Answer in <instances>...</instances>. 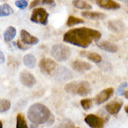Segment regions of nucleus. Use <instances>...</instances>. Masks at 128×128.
Returning a JSON list of instances; mask_svg holds the SVG:
<instances>
[{
	"instance_id": "nucleus-1",
	"label": "nucleus",
	"mask_w": 128,
	"mask_h": 128,
	"mask_svg": "<svg viewBox=\"0 0 128 128\" xmlns=\"http://www.w3.org/2000/svg\"><path fill=\"white\" fill-rule=\"evenodd\" d=\"M101 38V32L86 27L74 28L64 34L63 41L79 48H88L93 41Z\"/></svg>"
},
{
	"instance_id": "nucleus-2",
	"label": "nucleus",
	"mask_w": 128,
	"mask_h": 128,
	"mask_svg": "<svg viewBox=\"0 0 128 128\" xmlns=\"http://www.w3.org/2000/svg\"><path fill=\"white\" fill-rule=\"evenodd\" d=\"M27 117L32 124L39 125L48 122L49 119L52 118V114L48 107L41 103H34L28 110Z\"/></svg>"
},
{
	"instance_id": "nucleus-3",
	"label": "nucleus",
	"mask_w": 128,
	"mask_h": 128,
	"mask_svg": "<svg viewBox=\"0 0 128 128\" xmlns=\"http://www.w3.org/2000/svg\"><path fill=\"white\" fill-rule=\"evenodd\" d=\"M64 89L68 93L82 96H86L91 93V86L87 81H74L68 83Z\"/></svg>"
},
{
	"instance_id": "nucleus-4",
	"label": "nucleus",
	"mask_w": 128,
	"mask_h": 128,
	"mask_svg": "<svg viewBox=\"0 0 128 128\" xmlns=\"http://www.w3.org/2000/svg\"><path fill=\"white\" fill-rule=\"evenodd\" d=\"M51 56L56 60L57 61L62 62L69 60L70 57V49L69 46L63 45V44H56L51 48L50 50Z\"/></svg>"
},
{
	"instance_id": "nucleus-5",
	"label": "nucleus",
	"mask_w": 128,
	"mask_h": 128,
	"mask_svg": "<svg viewBox=\"0 0 128 128\" xmlns=\"http://www.w3.org/2000/svg\"><path fill=\"white\" fill-rule=\"evenodd\" d=\"M48 17L49 14L45 8H36L32 10L31 15V22L34 23H38L42 25H46L48 22Z\"/></svg>"
},
{
	"instance_id": "nucleus-6",
	"label": "nucleus",
	"mask_w": 128,
	"mask_h": 128,
	"mask_svg": "<svg viewBox=\"0 0 128 128\" xmlns=\"http://www.w3.org/2000/svg\"><path fill=\"white\" fill-rule=\"evenodd\" d=\"M57 67H58V64L55 62V60L49 58H43L39 62V68L41 72L48 75L53 74Z\"/></svg>"
},
{
	"instance_id": "nucleus-7",
	"label": "nucleus",
	"mask_w": 128,
	"mask_h": 128,
	"mask_svg": "<svg viewBox=\"0 0 128 128\" xmlns=\"http://www.w3.org/2000/svg\"><path fill=\"white\" fill-rule=\"evenodd\" d=\"M84 122L91 128H103L105 124V121L101 117L95 114H88L84 117Z\"/></svg>"
},
{
	"instance_id": "nucleus-8",
	"label": "nucleus",
	"mask_w": 128,
	"mask_h": 128,
	"mask_svg": "<svg viewBox=\"0 0 128 128\" xmlns=\"http://www.w3.org/2000/svg\"><path fill=\"white\" fill-rule=\"evenodd\" d=\"M20 81L26 87H32L36 84V79L28 70H22L20 74Z\"/></svg>"
},
{
	"instance_id": "nucleus-9",
	"label": "nucleus",
	"mask_w": 128,
	"mask_h": 128,
	"mask_svg": "<svg viewBox=\"0 0 128 128\" xmlns=\"http://www.w3.org/2000/svg\"><path fill=\"white\" fill-rule=\"evenodd\" d=\"M114 92L113 88L109 87V88H106V89L102 90L101 92H99L96 96H95V102L96 105H101L104 102H106L108 99L112 96V94Z\"/></svg>"
},
{
	"instance_id": "nucleus-10",
	"label": "nucleus",
	"mask_w": 128,
	"mask_h": 128,
	"mask_svg": "<svg viewBox=\"0 0 128 128\" xmlns=\"http://www.w3.org/2000/svg\"><path fill=\"white\" fill-rule=\"evenodd\" d=\"M122 104H124V102H122V100L115 99V100H113V101L107 104V106H106V110L109 112L110 114H112V115H116L121 110Z\"/></svg>"
},
{
	"instance_id": "nucleus-11",
	"label": "nucleus",
	"mask_w": 128,
	"mask_h": 128,
	"mask_svg": "<svg viewBox=\"0 0 128 128\" xmlns=\"http://www.w3.org/2000/svg\"><path fill=\"white\" fill-rule=\"evenodd\" d=\"M20 40L25 45H29V46L37 45L39 43L38 38L34 36V35H32L31 34H29L26 30H22L20 31Z\"/></svg>"
},
{
	"instance_id": "nucleus-12",
	"label": "nucleus",
	"mask_w": 128,
	"mask_h": 128,
	"mask_svg": "<svg viewBox=\"0 0 128 128\" xmlns=\"http://www.w3.org/2000/svg\"><path fill=\"white\" fill-rule=\"evenodd\" d=\"M96 4L104 10H116L121 8L120 4L117 3L116 1H112V0H96Z\"/></svg>"
},
{
	"instance_id": "nucleus-13",
	"label": "nucleus",
	"mask_w": 128,
	"mask_h": 128,
	"mask_svg": "<svg viewBox=\"0 0 128 128\" xmlns=\"http://www.w3.org/2000/svg\"><path fill=\"white\" fill-rule=\"evenodd\" d=\"M72 67L74 70L76 72H87V70H91V64L86 62V61H83V60H74L72 63Z\"/></svg>"
},
{
	"instance_id": "nucleus-14",
	"label": "nucleus",
	"mask_w": 128,
	"mask_h": 128,
	"mask_svg": "<svg viewBox=\"0 0 128 128\" xmlns=\"http://www.w3.org/2000/svg\"><path fill=\"white\" fill-rule=\"evenodd\" d=\"M96 45L99 48H101L102 50H105L107 52H110V53H115L118 51V46L114 44H112L109 41H102L96 43Z\"/></svg>"
},
{
	"instance_id": "nucleus-15",
	"label": "nucleus",
	"mask_w": 128,
	"mask_h": 128,
	"mask_svg": "<svg viewBox=\"0 0 128 128\" xmlns=\"http://www.w3.org/2000/svg\"><path fill=\"white\" fill-rule=\"evenodd\" d=\"M81 56H83V57H86L89 60L93 61L95 63H100L101 60H102V57L98 54V53H96V52H91V51H81L80 52Z\"/></svg>"
},
{
	"instance_id": "nucleus-16",
	"label": "nucleus",
	"mask_w": 128,
	"mask_h": 128,
	"mask_svg": "<svg viewBox=\"0 0 128 128\" xmlns=\"http://www.w3.org/2000/svg\"><path fill=\"white\" fill-rule=\"evenodd\" d=\"M108 26L109 28L112 31L115 32H121L124 30V22L119 20H110L109 23H108Z\"/></svg>"
},
{
	"instance_id": "nucleus-17",
	"label": "nucleus",
	"mask_w": 128,
	"mask_h": 128,
	"mask_svg": "<svg viewBox=\"0 0 128 128\" xmlns=\"http://www.w3.org/2000/svg\"><path fill=\"white\" fill-rule=\"evenodd\" d=\"M82 17L89 20H104L106 14L102 12H94V11H83L81 13Z\"/></svg>"
},
{
	"instance_id": "nucleus-18",
	"label": "nucleus",
	"mask_w": 128,
	"mask_h": 128,
	"mask_svg": "<svg viewBox=\"0 0 128 128\" xmlns=\"http://www.w3.org/2000/svg\"><path fill=\"white\" fill-rule=\"evenodd\" d=\"M23 64L29 69H34L36 65V58L32 54H26L22 58Z\"/></svg>"
},
{
	"instance_id": "nucleus-19",
	"label": "nucleus",
	"mask_w": 128,
	"mask_h": 128,
	"mask_svg": "<svg viewBox=\"0 0 128 128\" xmlns=\"http://www.w3.org/2000/svg\"><path fill=\"white\" fill-rule=\"evenodd\" d=\"M16 29L13 26H10L6 29V31L4 32V40L6 42H10L13 40V38L16 36Z\"/></svg>"
},
{
	"instance_id": "nucleus-20",
	"label": "nucleus",
	"mask_w": 128,
	"mask_h": 128,
	"mask_svg": "<svg viewBox=\"0 0 128 128\" xmlns=\"http://www.w3.org/2000/svg\"><path fill=\"white\" fill-rule=\"evenodd\" d=\"M72 5L77 8L80 10H90L92 8V6L89 3H87L86 1H82V0H74L72 1Z\"/></svg>"
},
{
	"instance_id": "nucleus-21",
	"label": "nucleus",
	"mask_w": 128,
	"mask_h": 128,
	"mask_svg": "<svg viewBox=\"0 0 128 128\" xmlns=\"http://www.w3.org/2000/svg\"><path fill=\"white\" fill-rule=\"evenodd\" d=\"M13 13V10L12 8L8 5V4H3V5H1L0 6V16L2 17H6V16H10V14H12Z\"/></svg>"
},
{
	"instance_id": "nucleus-22",
	"label": "nucleus",
	"mask_w": 128,
	"mask_h": 128,
	"mask_svg": "<svg viewBox=\"0 0 128 128\" xmlns=\"http://www.w3.org/2000/svg\"><path fill=\"white\" fill-rule=\"evenodd\" d=\"M16 128H28V125L26 124L25 118L23 114L19 113L16 117Z\"/></svg>"
},
{
	"instance_id": "nucleus-23",
	"label": "nucleus",
	"mask_w": 128,
	"mask_h": 128,
	"mask_svg": "<svg viewBox=\"0 0 128 128\" xmlns=\"http://www.w3.org/2000/svg\"><path fill=\"white\" fill-rule=\"evenodd\" d=\"M84 20L83 19H80V18H77V17H74V16H69L67 20V22H66V25L70 27V26L81 24V23H84Z\"/></svg>"
},
{
	"instance_id": "nucleus-24",
	"label": "nucleus",
	"mask_w": 128,
	"mask_h": 128,
	"mask_svg": "<svg viewBox=\"0 0 128 128\" xmlns=\"http://www.w3.org/2000/svg\"><path fill=\"white\" fill-rule=\"evenodd\" d=\"M53 128H75V126L70 119H64L58 124H57Z\"/></svg>"
},
{
	"instance_id": "nucleus-25",
	"label": "nucleus",
	"mask_w": 128,
	"mask_h": 128,
	"mask_svg": "<svg viewBox=\"0 0 128 128\" xmlns=\"http://www.w3.org/2000/svg\"><path fill=\"white\" fill-rule=\"evenodd\" d=\"M11 107V103L10 100H8L6 98L1 99V103H0V112L3 113V112H8Z\"/></svg>"
},
{
	"instance_id": "nucleus-26",
	"label": "nucleus",
	"mask_w": 128,
	"mask_h": 128,
	"mask_svg": "<svg viewBox=\"0 0 128 128\" xmlns=\"http://www.w3.org/2000/svg\"><path fill=\"white\" fill-rule=\"evenodd\" d=\"M80 104H81V106H82V108H83L84 110H88L91 108V106H92V100L90 98L82 99L80 101Z\"/></svg>"
},
{
	"instance_id": "nucleus-27",
	"label": "nucleus",
	"mask_w": 128,
	"mask_h": 128,
	"mask_svg": "<svg viewBox=\"0 0 128 128\" xmlns=\"http://www.w3.org/2000/svg\"><path fill=\"white\" fill-rule=\"evenodd\" d=\"M128 86V84L127 82H124V83H122L120 86H119V87L117 88V95L118 96H124V93H125V91L126 90H124L126 87H127Z\"/></svg>"
},
{
	"instance_id": "nucleus-28",
	"label": "nucleus",
	"mask_w": 128,
	"mask_h": 128,
	"mask_svg": "<svg viewBox=\"0 0 128 128\" xmlns=\"http://www.w3.org/2000/svg\"><path fill=\"white\" fill-rule=\"evenodd\" d=\"M15 5L18 8L24 10L26 6H28V1H26V0H17V1H15Z\"/></svg>"
},
{
	"instance_id": "nucleus-29",
	"label": "nucleus",
	"mask_w": 128,
	"mask_h": 128,
	"mask_svg": "<svg viewBox=\"0 0 128 128\" xmlns=\"http://www.w3.org/2000/svg\"><path fill=\"white\" fill-rule=\"evenodd\" d=\"M17 46H18V48H20V50H27V49L29 48L22 40H18V41H17Z\"/></svg>"
},
{
	"instance_id": "nucleus-30",
	"label": "nucleus",
	"mask_w": 128,
	"mask_h": 128,
	"mask_svg": "<svg viewBox=\"0 0 128 128\" xmlns=\"http://www.w3.org/2000/svg\"><path fill=\"white\" fill-rule=\"evenodd\" d=\"M41 4L42 5H49V6H55L56 4H55V1H52V0H43L41 1Z\"/></svg>"
},
{
	"instance_id": "nucleus-31",
	"label": "nucleus",
	"mask_w": 128,
	"mask_h": 128,
	"mask_svg": "<svg viewBox=\"0 0 128 128\" xmlns=\"http://www.w3.org/2000/svg\"><path fill=\"white\" fill-rule=\"evenodd\" d=\"M41 4V1L40 0H34V1H32L31 5H30V8H34L35 6H37V5H40Z\"/></svg>"
},
{
	"instance_id": "nucleus-32",
	"label": "nucleus",
	"mask_w": 128,
	"mask_h": 128,
	"mask_svg": "<svg viewBox=\"0 0 128 128\" xmlns=\"http://www.w3.org/2000/svg\"><path fill=\"white\" fill-rule=\"evenodd\" d=\"M0 62L3 64L5 62V55H4L3 51L0 52Z\"/></svg>"
},
{
	"instance_id": "nucleus-33",
	"label": "nucleus",
	"mask_w": 128,
	"mask_h": 128,
	"mask_svg": "<svg viewBox=\"0 0 128 128\" xmlns=\"http://www.w3.org/2000/svg\"><path fill=\"white\" fill-rule=\"evenodd\" d=\"M124 96H125V98H126L128 99V90H126V91H125V93H124Z\"/></svg>"
},
{
	"instance_id": "nucleus-34",
	"label": "nucleus",
	"mask_w": 128,
	"mask_h": 128,
	"mask_svg": "<svg viewBox=\"0 0 128 128\" xmlns=\"http://www.w3.org/2000/svg\"><path fill=\"white\" fill-rule=\"evenodd\" d=\"M31 128H37V126L35 124H32V125H31Z\"/></svg>"
},
{
	"instance_id": "nucleus-35",
	"label": "nucleus",
	"mask_w": 128,
	"mask_h": 128,
	"mask_svg": "<svg viewBox=\"0 0 128 128\" xmlns=\"http://www.w3.org/2000/svg\"><path fill=\"white\" fill-rule=\"evenodd\" d=\"M124 110H125V112H126V113H128V105L124 108Z\"/></svg>"
},
{
	"instance_id": "nucleus-36",
	"label": "nucleus",
	"mask_w": 128,
	"mask_h": 128,
	"mask_svg": "<svg viewBox=\"0 0 128 128\" xmlns=\"http://www.w3.org/2000/svg\"><path fill=\"white\" fill-rule=\"evenodd\" d=\"M0 128H3V124H2V121H0Z\"/></svg>"
},
{
	"instance_id": "nucleus-37",
	"label": "nucleus",
	"mask_w": 128,
	"mask_h": 128,
	"mask_svg": "<svg viewBox=\"0 0 128 128\" xmlns=\"http://www.w3.org/2000/svg\"><path fill=\"white\" fill-rule=\"evenodd\" d=\"M127 12H128V11H127Z\"/></svg>"
}]
</instances>
